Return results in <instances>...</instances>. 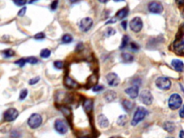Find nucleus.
I'll return each mask as SVG.
<instances>
[{"instance_id": "f257e3e1", "label": "nucleus", "mask_w": 184, "mask_h": 138, "mask_svg": "<svg viewBox=\"0 0 184 138\" xmlns=\"http://www.w3.org/2000/svg\"><path fill=\"white\" fill-rule=\"evenodd\" d=\"M147 110L143 106H140L137 108L136 112L134 114L133 119L132 120V125L136 126L141 121L143 120L147 114Z\"/></svg>"}, {"instance_id": "f03ea898", "label": "nucleus", "mask_w": 184, "mask_h": 138, "mask_svg": "<svg viewBox=\"0 0 184 138\" xmlns=\"http://www.w3.org/2000/svg\"><path fill=\"white\" fill-rule=\"evenodd\" d=\"M182 99L178 94H173L168 99V106L172 110H175L180 107L182 104Z\"/></svg>"}, {"instance_id": "7ed1b4c3", "label": "nucleus", "mask_w": 184, "mask_h": 138, "mask_svg": "<svg viewBox=\"0 0 184 138\" xmlns=\"http://www.w3.org/2000/svg\"><path fill=\"white\" fill-rule=\"evenodd\" d=\"M42 117L38 114H33L29 117L27 124L29 127L32 129H37L42 124Z\"/></svg>"}, {"instance_id": "20e7f679", "label": "nucleus", "mask_w": 184, "mask_h": 138, "mask_svg": "<svg viewBox=\"0 0 184 138\" xmlns=\"http://www.w3.org/2000/svg\"><path fill=\"white\" fill-rule=\"evenodd\" d=\"M157 87L162 90H168L171 86V81L166 77H159L155 81Z\"/></svg>"}, {"instance_id": "39448f33", "label": "nucleus", "mask_w": 184, "mask_h": 138, "mask_svg": "<svg viewBox=\"0 0 184 138\" xmlns=\"http://www.w3.org/2000/svg\"><path fill=\"white\" fill-rule=\"evenodd\" d=\"M142 26H143L142 20L139 17H136L133 18L130 22V29L135 33L140 32L141 30H142Z\"/></svg>"}, {"instance_id": "423d86ee", "label": "nucleus", "mask_w": 184, "mask_h": 138, "mask_svg": "<svg viewBox=\"0 0 184 138\" xmlns=\"http://www.w3.org/2000/svg\"><path fill=\"white\" fill-rule=\"evenodd\" d=\"M19 115V112L14 108H9L4 112V118L6 122H12L15 120Z\"/></svg>"}, {"instance_id": "0eeeda50", "label": "nucleus", "mask_w": 184, "mask_h": 138, "mask_svg": "<svg viewBox=\"0 0 184 138\" xmlns=\"http://www.w3.org/2000/svg\"><path fill=\"white\" fill-rule=\"evenodd\" d=\"M55 129L59 134H65L68 132L69 127H68L67 124L63 120L57 119L55 122Z\"/></svg>"}, {"instance_id": "6e6552de", "label": "nucleus", "mask_w": 184, "mask_h": 138, "mask_svg": "<svg viewBox=\"0 0 184 138\" xmlns=\"http://www.w3.org/2000/svg\"><path fill=\"white\" fill-rule=\"evenodd\" d=\"M140 97V101L145 105H150L152 104L153 97H152V95L150 91L143 90L141 92Z\"/></svg>"}, {"instance_id": "1a4fd4ad", "label": "nucleus", "mask_w": 184, "mask_h": 138, "mask_svg": "<svg viewBox=\"0 0 184 138\" xmlns=\"http://www.w3.org/2000/svg\"><path fill=\"white\" fill-rule=\"evenodd\" d=\"M149 11L153 14H161L163 11V7L160 2L152 1L148 5Z\"/></svg>"}, {"instance_id": "9d476101", "label": "nucleus", "mask_w": 184, "mask_h": 138, "mask_svg": "<svg viewBox=\"0 0 184 138\" xmlns=\"http://www.w3.org/2000/svg\"><path fill=\"white\" fill-rule=\"evenodd\" d=\"M93 25V20L90 17H85L82 19L80 22V29L83 32H87L91 29Z\"/></svg>"}, {"instance_id": "9b49d317", "label": "nucleus", "mask_w": 184, "mask_h": 138, "mask_svg": "<svg viewBox=\"0 0 184 138\" xmlns=\"http://www.w3.org/2000/svg\"><path fill=\"white\" fill-rule=\"evenodd\" d=\"M107 81L108 84L112 87H116L119 84V78L114 73H109L107 76Z\"/></svg>"}, {"instance_id": "f8f14e48", "label": "nucleus", "mask_w": 184, "mask_h": 138, "mask_svg": "<svg viewBox=\"0 0 184 138\" xmlns=\"http://www.w3.org/2000/svg\"><path fill=\"white\" fill-rule=\"evenodd\" d=\"M125 93L131 99H135L139 95V86L135 85L125 89Z\"/></svg>"}, {"instance_id": "ddd939ff", "label": "nucleus", "mask_w": 184, "mask_h": 138, "mask_svg": "<svg viewBox=\"0 0 184 138\" xmlns=\"http://www.w3.org/2000/svg\"><path fill=\"white\" fill-rule=\"evenodd\" d=\"M174 51L178 54H183L184 53V40L182 39L176 40L173 44Z\"/></svg>"}, {"instance_id": "4468645a", "label": "nucleus", "mask_w": 184, "mask_h": 138, "mask_svg": "<svg viewBox=\"0 0 184 138\" xmlns=\"http://www.w3.org/2000/svg\"><path fill=\"white\" fill-rule=\"evenodd\" d=\"M171 64L175 71H179V72H181V71H183L184 64L181 61H180V60L173 59V61H172Z\"/></svg>"}, {"instance_id": "2eb2a0df", "label": "nucleus", "mask_w": 184, "mask_h": 138, "mask_svg": "<svg viewBox=\"0 0 184 138\" xmlns=\"http://www.w3.org/2000/svg\"><path fill=\"white\" fill-rule=\"evenodd\" d=\"M98 124L100 126V127L102 128H106L109 126V120L107 119V117L104 115V114H100V115L98 117Z\"/></svg>"}, {"instance_id": "dca6fc26", "label": "nucleus", "mask_w": 184, "mask_h": 138, "mask_svg": "<svg viewBox=\"0 0 184 138\" xmlns=\"http://www.w3.org/2000/svg\"><path fill=\"white\" fill-rule=\"evenodd\" d=\"M65 84L66 86H68V87H69V88H76L79 86L78 83L76 82V81H74V79H71V77H69V76L66 77Z\"/></svg>"}, {"instance_id": "f3484780", "label": "nucleus", "mask_w": 184, "mask_h": 138, "mask_svg": "<svg viewBox=\"0 0 184 138\" xmlns=\"http://www.w3.org/2000/svg\"><path fill=\"white\" fill-rule=\"evenodd\" d=\"M122 61L123 63H125V64H129V63L132 62L133 61L134 58L132 55L130 54V53H124L122 54Z\"/></svg>"}, {"instance_id": "a211bd4d", "label": "nucleus", "mask_w": 184, "mask_h": 138, "mask_svg": "<svg viewBox=\"0 0 184 138\" xmlns=\"http://www.w3.org/2000/svg\"><path fill=\"white\" fill-rule=\"evenodd\" d=\"M84 109L87 112H90L93 109V101L92 99H87L84 102Z\"/></svg>"}, {"instance_id": "6ab92c4d", "label": "nucleus", "mask_w": 184, "mask_h": 138, "mask_svg": "<svg viewBox=\"0 0 184 138\" xmlns=\"http://www.w3.org/2000/svg\"><path fill=\"white\" fill-rule=\"evenodd\" d=\"M163 127H164V129H165V130L167 131V132H173L174 129H175V124H174L173 122L168 121V122H166L164 123Z\"/></svg>"}, {"instance_id": "aec40b11", "label": "nucleus", "mask_w": 184, "mask_h": 138, "mask_svg": "<svg viewBox=\"0 0 184 138\" xmlns=\"http://www.w3.org/2000/svg\"><path fill=\"white\" fill-rule=\"evenodd\" d=\"M128 12L129 10L127 8H123V9H120V10L117 13L116 15H117V18H118L119 20L124 19V18L127 16V14H128Z\"/></svg>"}, {"instance_id": "412c9836", "label": "nucleus", "mask_w": 184, "mask_h": 138, "mask_svg": "<svg viewBox=\"0 0 184 138\" xmlns=\"http://www.w3.org/2000/svg\"><path fill=\"white\" fill-rule=\"evenodd\" d=\"M116 96H117V94H116V93L113 91H108L105 94L106 100L108 101L109 102L114 101V99H115Z\"/></svg>"}, {"instance_id": "4be33fe9", "label": "nucleus", "mask_w": 184, "mask_h": 138, "mask_svg": "<svg viewBox=\"0 0 184 138\" xmlns=\"http://www.w3.org/2000/svg\"><path fill=\"white\" fill-rule=\"evenodd\" d=\"M122 106H123V108L125 109L126 112H130L132 109V108H133V103L128 100H125L122 102Z\"/></svg>"}, {"instance_id": "5701e85b", "label": "nucleus", "mask_w": 184, "mask_h": 138, "mask_svg": "<svg viewBox=\"0 0 184 138\" xmlns=\"http://www.w3.org/2000/svg\"><path fill=\"white\" fill-rule=\"evenodd\" d=\"M51 51L48 49H43L42 51H41L40 53V57L43 58V59H48V58H49L50 56H51Z\"/></svg>"}, {"instance_id": "b1692460", "label": "nucleus", "mask_w": 184, "mask_h": 138, "mask_svg": "<svg viewBox=\"0 0 184 138\" xmlns=\"http://www.w3.org/2000/svg\"><path fill=\"white\" fill-rule=\"evenodd\" d=\"M73 41V38L71 35L66 34L62 37V42L63 43H70Z\"/></svg>"}, {"instance_id": "393cba45", "label": "nucleus", "mask_w": 184, "mask_h": 138, "mask_svg": "<svg viewBox=\"0 0 184 138\" xmlns=\"http://www.w3.org/2000/svg\"><path fill=\"white\" fill-rule=\"evenodd\" d=\"M14 55V52L11 49H7L3 52V56H4V58H6V59L11 58L12 56H13Z\"/></svg>"}, {"instance_id": "a878e982", "label": "nucleus", "mask_w": 184, "mask_h": 138, "mask_svg": "<svg viewBox=\"0 0 184 138\" xmlns=\"http://www.w3.org/2000/svg\"><path fill=\"white\" fill-rule=\"evenodd\" d=\"M129 37L127 35H125L122 38V44H121L120 46V49H123V48H125L126 46H127L129 43Z\"/></svg>"}, {"instance_id": "bb28decb", "label": "nucleus", "mask_w": 184, "mask_h": 138, "mask_svg": "<svg viewBox=\"0 0 184 138\" xmlns=\"http://www.w3.org/2000/svg\"><path fill=\"white\" fill-rule=\"evenodd\" d=\"M127 122V117L125 115H122L119 117L118 121H117V124H119L120 126L125 125Z\"/></svg>"}, {"instance_id": "cd10ccee", "label": "nucleus", "mask_w": 184, "mask_h": 138, "mask_svg": "<svg viewBox=\"0 0 184 138\" xmlns=\"http://www.w3.org/2000/svg\"><path fill=\"white\" fill-rule=\"evenodd\" d=\"M25 59H26V62H27V64H36L38 62V60L35 57H29Z\"/></svg>"}, {"instance_id": "c85d7f7f", "label": "nucleus", "mask_w": 184, "mask_h": 138, "mask_svg": "<svg viewBox=\"0 0 184 138\" xmlns=\"http://www.w3.org/2000/svg\"><path fill=\"white\" fill-rule=\"evenodd\" d=\"M27 96V89H23L21 91L20 94H19V99L20 100H24Z\"/></svg>"}, {"instance_id": "c756f323", "label": "nucleus", "mask_w": 184, "mask_h": 138, "mask_svg": "<svg viewBox=\"0 0 184 138\" xmlns=\"http://www.w3.org/2000/svg\"><path fill=\"white\" fill-rule=\"evenodd\" d=\"M17 6H24L27 2V0H12Z\"/></svg>"}, {"instance_id": "7c9ffc66", "label": "nucleus", "mask_w": 184, "mask_h": 138, "mask_svg": "<svg viewBox=\"0 0 184 138\" xmlns=\"http://www.w3.org/2000/svg\"><path fill=\"white\" fill-rule=\"evenodd\" d=\"M15 64L17 65H18L19 66H20V67H23V66L25 65V64H27V62H26L25 59H20L18 60V61H17Z\"/></svg>"}, {"instance_id": "2f4dec72", "label": "nucleus", "mask_w": 184, "mask_h": 138, "mask_svg": "<svg viewBox=\"0 0 184 138\" xmlns=\"http://www.w3.org/2000/svg\"><path fill=\"white\" fill-rule=\"evenodd\" d=\"M54 66L55 68H56L57 69H62L63 68V63L61 61H56L54 63Z\"/></svg>"}, {"instance_id": "473e14b6", "label": "nucleus", "mask_w": 184, "mask_h": 138, "mask_svg": "<svg viewBox=\"0 0 184 138\" xmlns=\"http://www.w3.org/2000/svg\"><path fill=\"white\" fill-rule=\"evenodd\" d=\"M58 5V0H54L52 3H51V8L52 10H56L57 9Z\"/></svg>"}, {"instance_id": "72a5a7b5", "label": "nucleus", "mask_w": 184, "mask_h": 138, "mask_svg": "<svg viewBox=\"0 0 184 138\" xmlns=\"http://www.w3.org/2000/svg\"><path fill=\"white\" fill-rule=\"evenodd\" d=\"M115 33L116 31L114 30L113 28H109L107 30V33H106V35H107V37H109V36L113 35L115 34Z\"/></svg>"}, {"instance_id": "f704fd0d", "label": "nucleus", "mask_w": 184, "mask_h": 138, "mask_svg": "<svg viewBox=\"0 0 184 138\" xmlns=\"http://www.w3.org/2000/svg\"><path fill=\"white\" fill-rule=\"evenodd\" d=\"M39 81H40V77H38H38H35V78H33V79L30 80L29 84H30V85H35V84H37Z\"/></svg>"}, {"instance_id": "c9c22d12", "label": "nucleus", "mask_w": 184, "mask_h": 138, "mask_svg": "<svg viewBox=\"0 0 184 138\" xmlns=\"http://www.w3.org/2000/svg\"><path fill=\"white\" fill-rule=\"evenodd\" d=\"M34 38L37 40H42L45 38V34L43 33H38V34H36Z\"/></svg>"}, {"instance_id": "e433bc0d", "label": "nucleus", "mask_w": 184, "mask_h": 138, "mask_svg": "<svg viewBox=\"0 0 184 138\" xmlns=\"http://www.w3.org/2000/svg\"><path fill=\"white\" fill-rule=\"evenodd\" d=\"M104 89V87L102 86H94L93 88V91L94 92H99Z\"/></svg>"}, {"instance_id": "4c0bfd02", "label": "nucleus", "mask_w": 184, "mask_h": 138, "mask_svg": "<svg viewBox=\"0 0 184 138\" xmlns=\"http://www.w3.org/2000/svg\"><path fill=\"white\" fill-rule=\"evenodd\" d=\"M26 9H27V8H26L25 7H24L22 8V9L19 10V12H18V15H19V17L24 16L26 13Z\"/></svg>"}, {"instance_id": "58836bf2", "label": "nucleus", "mask_w": 184, "mask_h": 138, "mask_svg": "<svg viewBox=\"0 0 184 138\" xmlns=\"http://www.w3.org/2000/svg\"><path fill=\"white\" fill-rule=\"evenodd\" d=\"M130 47H131V49H132V51H137V50L139 49L138 46H137V45L136 44V43H131V44H130Z\"/></svg>"}, {"instance_id": "ea45409f", "label": "nucleus", "mask_w": 184, "mask_h": 138, "mask_svg": "<svg viewBox=\"0 0 184 138\" xmlns=\"http://www.w3.org/2000/svg\"><path fill=\"white\" fill-rule=\"evenodd\" d=\"M179 114H180V117L181 118H184V106L180 109V112H179Z\"/></svg>"}, {"instance_id": "a19ab883", "label": "nucleus", "mask_w": 184, "mask_h": 138, "mask_svg": "<svg viewBox=\"0 0 184 138\" xmlns=\"http://www.w3.org/2000/svg\"><path fill=\"white\" fill-rule=\"evenodd\" d=\"M127 22L126 21H123L122 22V28H123L124 30H127Z\"/></svg>"}, {"instance_id": "79ce46f5", "label": "nucleus", "mask_w": 184, "mask_h": 138, "mask_svg": "<svg viewBox=\"0 0 184 138\" xmlns=\"http://www.w3.org/2000/svg\"><path fill=\"white\" fill-rule=\"evenodd\" d=\"M176 1V2L178 3V4H180V5H182V4H184V0H175Z\"/></svg>"}, {"instance_id": "37998d69", "label": "nucleus", "mask_w": 184, "mask_h": 138, "mask_svg": "<svg viewBox=\"0 0 184 138\" xmlns=\"http://www.w3.org/2000/svg\"><path fill=\"white\" fill-rule=\"evenodd\" d=\"M116 21H117V20H116V19H112V20H109V21L107 22V24H110V23H114Z\"/></svg>"}, {"instance_id": "c03bdc74", "label": "nucleus", "mask_w": 184, "mask_h": 138, "mask_svg": "<svg viewBox=\"0 0 184 138\" xmlns=\"http://www.w3.org/2000/svg\"><path fill=\"white\" fill-rule=\"evenodd\" d=\"M180 138H184V131H180Z\"/></svg>"}, {"instance_id": "a18cd8bd", "label": "nucleus", "mask_w": 184, "mask_h": 138, "mask_svg": "<svg viewBox=\"0 0 184 138\" xmlns=\"http://www.w3.org/2000/svg\"><path fill=\"white\" fill-rule=\"evenodd\" d=\"M181 33L183 35H184V24L181 27Z\"/></svg>"}, {"instance_id": "49530a36", "label": "nucleus", "mask_w": 184, "mask_h": 138, "mask_svg": "<svg viewBox=\"0 0 184 138\" xmlns=\"http://www.w3.org/2000/svg\"><path fill=\"white\" fill-rule=\"evenodd\" d=\"M107 1H108V0H99V1H100V2L102 3H106Z\"/></svg>"}, {"instance_id": "de8ad7c7", "label": "nucleus", "mask_w": 184, "mask_h": 138, "mask_svg": "<svg viewBox=\"0 0 184 138\" xmlns=\"http://www.w3.org/2000/svg\"><path fill=\"white\" fill-rule=\"evenodd\" d=\"M38 1V0H30V1H29V3L30 4H32V3L35 2V1Z\"/></svg>"}, {"instance_id": "09e8293b", "label": "nucleus", "mask_w": 184, "mask_h": 138, "mask_svg": "<svg viewBox=\"0 0 184 138\" xmlns=\"http://www.w3.org/2000/svg\"><path fill=\"white\" fill-rule=\"evenodd\" d=\"M70 1H71L72 3H75V2H76V1H79V0H70Z\"/></svg>"}, {"instance_id": "8fccbe9b", "label": "nucleus", "mask_w": 184, "mask_h": 138, "mask_svg": "<svg viewBox=\"0 0 184 138\" xmlns=\"http://www.w3.org/2000/svg\"><path fill=\"white\" fill-rule=\"evenodd\" d=\"M114 1H116V2H119V1H124V0H114Z\"/></svg>"}, {"instance_id": "3c124183", "label": "nucleus", "mask_w": 184, "mask_h": 138, "mask_svg": "<svg viewBox=\"0 0 184 138\" xmlns=\"http://www.w3.org/2000/svg\"><path fill=\"white\" fill-rule=\"evenodd\" d=\"M81 138H88V137H81Z\"/></svg>"}, {"instance_id": "603ef678", "label": "nucleus", "mask_w": 184, "mask_h": 138, "mask_svg": "<svg viewBox=\"0 0 184 138\" xmlns=\"http://www.w3.org/2000/svg\"><path fill=\"white\" fill-rule=\"evenodd\" d=\"M168 138H173V137H168Z\"/></svg>"}]
</instances>
